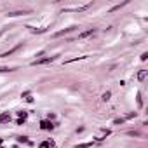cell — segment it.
I'll list each match as a JSON object with an SVG mask.
<instances>
[{
	"label": "cell",
	"instance_id": "cell-1",
	"mask_svg": "<svg viewBox=\"0 0 148 148\" xmlns=\"http://www.w3.org/2000/svg\"><path fill=\"white\" fill-rule=\"evenodd\" d=\"M58 56H47V58H40V59H35V61L32 63L33 66H37V64H44V63H51V61H54Z\"/></svg>",
	"mask_w": 148,
	"mask_h": 148
},
{
	"label": "cell",
	"instance_id": "cell-2",
	"mask_svg": "<svg viewBox=\"0 0 148 148\" xmlns=\"http://www.w3.org/2000/svg\"><path fill=\"white\" fill-rule=\"evenodd\" d=\"M21 47H23V44H18V45L14 47V49H11V51H7V52H4V54H0V58H7V56H11V54H14V52H16V51H19Z\"/></svg>",
	"mask_w": 148,
	"mask_h": 148
},
{
	"label": "cell",
	"instance_id": "cell-3",
	"mask_svg": "<svg viewBox=\"0 0 148 148\" xmlns=\"http://www.w3.org/2000/svg\"><path fill=\"white\" fill-rule=\"evenodd\" d=\"M96 33V28H89L87 32H82L78 35V39H87V37H91V35H94Z\"/></svg>",
	"mask_w": 148,
	"mask_h": 148
},
{
	"label": "cell",
	"instance_id": "cell-4",
	"mask_svg": "<svg viewBox=\"0 0 148 148\" xmlns=\"http://www.w3.org/2000/svg\"><path fill=\"white\" fill-rule=\"evenodd\" d=\"M42 129L51 131V129H54V124H52V122H49V120H44V122H42Z\"/></svg>",
	"mask_w": 148,
	"mask_h": 148
},
{
	"label": "cell",
	"instance_id": "cell-5",
	"mask_svg": "<svg viewBox=\"0 0 148 148\" xmlns=\"http://www.w3.org/2000/svg\"><path fill=\"white\" fill-rule=\"evenodd\" d=\"M11 120V115H9V112H4L2 115H0V124H4V122H9Z\"/></svg>",
	"mask_w": 148,
	"mask_h": 148
},
{
	"label": "cell",
	"instance_id": "cell-6",
	"mask_svg": "<svg viewBox=\"0 0 148 148\" xmlns=\"http://www.w3.org/2000/svg\"><path fill=\"white\" fill-rule=\"evenodd\" d=\"M73 30H75V26L64 28V30H61V32H58V33H56V37H61V35H64V33H70V32H73Z\"/></svg>",
	"mask_w": 148,
	"mask_h": 148
},
{
	"label": "cell",
	"instance_id": "cell-7",
	"mask_svg": "<svg viewBox=\"0 0 148 148\" xmlns=\"http://www.w3.org/2000/svg\"><path fill=\"white\" fill-rule=\"evenodd\" d=\"M146 73H148V70H141V71L138 73V80H141V82H143V80L146 78Z\"/></svg>",
	"mask_w": 148,
	"mask_h": 148
},
{
	"label": "cell",
	"instance_id": "cell-8",
	"mask_svg": "<svg viewBox=\"0 0 148 148\" xmlns=\"http://www.w3.org/2000/svg\"><path fill=\"white\" fill-rule=\"evenodd\" d=\"M49 146H54V141L51 139V141H44V143H40V148H49Z\"/></svg>",
	"mask_w": 148,
	"mask_h": 148
},
{
	"label": "cell",
	"instance_id": "cell-9",
	"mask_svg": "<svg viewBox=\"0 0 148 148\" xmlns=\"http://www.w3.org/2000/svg\"><path fill=\"white\" fill-rule=\"evenodd\" d=\"M18 141H19V143H26V145H32V141H30V139H28L26 136H19V138H18Z\"/></svg>",
	"mask_w": 148,
	"mask_h": 148
},
{
	"label": "cell",
	"instance_id": "cell-10",
	"mask_svg": "<svg viewBox=\"0 0 148 148\" xmlns=\"http://www.w3.org/2000/svg\"><path fill=\"white\" fill-rule=\"evenodd\" d=\"M21 14H26V11H16V12H9V14H7V16L14 18V16H21Z\"/></svg>",
	"mask_w": 148,
	"mask_h": 148
},
{
	"label": "cell",
	"instance_id": "cell-11",
	"mask_svg": "<svg viewBox=\"0 0 148 148\" xmlns=\"http://www.w3.org/2000/svg\"><path fill=\"white\" fill-rule=\"evenodd\" d=\"M110 96H112V92H110V91H106L105 94L101 96V99H103V101H108V99H110Z\"/></svg>",
	"mask_w": 148,
	"mask_h": 148
},
{
	"label": "cell",
	"instance_id": "cell-12",
	"mask_svg": "<svg viewBox=\"0 0 148 148\" xmlns=\"http://www.w3.org/2000/svg\"><path fill=\"white\" fill-rule=\"evenodd\" d=\"M16 68H9V66H2L0 68V73H5V71H14Z\"/></svg>",
	"mask_w": 148,
	"mask_h": 148
},
{
	"label": "cell",
	"instance_id": "cell-13",
	"mask_svg": "<svg viewBox=\"0 0 148 148\" xmlns=\"http://www.w3.org/2000/svg\"><path fill=\"white\" fill-rule=\"evenodd\" d=\"M91 145H92V141H91V143H80V145H77L75 148H87V146H91Z\"/></svg>",
	"mask_w": 148,
	"mask_h": 148
},
{
	"label": "cell",
	"instance_id": "cell-14",
	"mask_svg": "<svg viewBox=\"0 0 148 148\" xmlns=\"http://www.w3.org/2000/svg\"><path fill=\"white\" fill-rule=\"evenodd\" d=\"M138 106H139V108L143 106V101H141V94H139V92H138Z\"/></svg>",
	"mask_w": 148,
	"mask_h": 148
},
{
	"label": "cell",
	"instance_id": "cell-15",
	"mask_svg": "<svg viewBox=\"0 0 148 148\" xmlns=\"http://www.w3.org/2000/svg\"><path fill=\"white\" fill-rule=\"evenodd\" d=\"M18 115H19V118H23V120L26 118V112H18Z\"/></svg>",
	"mask_w": 148,
	"mask_h": 148
},
{
	"label": "cell",
	"instance_id": "cell-16",
	"mask_svg": "<svg viewBox=\"0 0 148 148\" xmlns=\"http://www.w3.org/2000/svg\"><path fill=\"white\" fill-rule=\"evenodd\" d=\"M146 58H148V54H146V52H143V54H141V61H145Z\"/></svg>",
	"mask_w": 148,
	"mask_h": 148
},
{
	"label": "cell",
	"instance_id": "cell-17",
	"mask_svg": "<svg viewBox=\"0 0 148 148\" xmlns=\"http://www.w3.org/2000/svg\"><path fill=\"white\" fill-rule=\"evenodd\" d=\"M2 143H4V139H2V138H0V145H2Z\"/></svg>",
	"mask_w": 148,
	"mask_h": 148
},
{
	"label": "cell",
	"instance_id": "cell-18",
	"mask_svg": "<svg viewBox=\"0 0 148 148\" xmlns=\"http://www.w3.org/2000/svg\"><path fill=\"white\" fill-rule=\"evenodd\" d=\"M0 148H4V146H0Z\"/></svg>",
	"mask_w": 148,
	"mask_h": 148
}]
</instances>
